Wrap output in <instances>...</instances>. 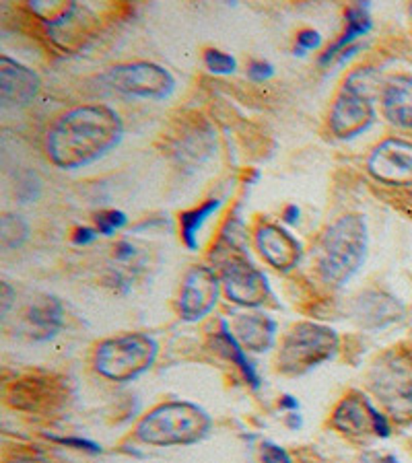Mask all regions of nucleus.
<instances>
[{
    "mask_svg": "<svg viewBox=\"0 0 412 463\" xmlns=\"http://www.w3.org/2000/svg\"><path fill=\"white\" fill-rule=\"evenodd\" d=\"M122 121L106 106H81L54 121L48 130V157L62 169L83 167L118 144Z\"/></svg>",
    "mask_w": 412,
    "mask_h": 463,
    "instance_id": "nucleus-1",
    "label": "nucleus"
},
{
    "mask_svg": "<svg viewBox=\"0 0 412 463\" xmlns=\"http://www.w3.org/2000/svg\"><path fill=\"white\" fill-rule=\"evenodd\" d=\"M367 251V227L359 214L338 219L320 243V274L324 283L343 287L361 268Z\"/></svg>",
    "mask_w": 412,
    "mask_h": 463,
    "instance_id": "nucleus-2",
    "label": "nucleus"
},
{
    "mask_svg": "<svg viewBox=\"0 0 412 463\" xmlns=\"http://www.w3.org/2000/svg\"><path fill=\"white\" fill-rule=\"evenodd\" d=\"M211 426V418L198 405L170 402L157 405L138 426L136 437L147 445H192L200 441Z\"/></svg>",
    "mask_w": 412,
    "mask_h": 463,
    "instance_id": "nucleus-3",
    "label": "nucleus"
},
{
    "mask_svg": "<svg viewBox=\"0 0 412 463\" xmlns=\"http://www.w3.org/2000/svg\"><path fill=\"white\" fill-rule=\"evenodd\" d=\"M369 387L381 400L394 420L412 418V354L390 350L381 354L369 373Z\"/></svg>",
    "mask_w": 412,
    "mask_h": 463,
    "instance_id": "nucleus-4",
    "label": "nucleus"
},
{
    "mask_svg": "<svg viewBox=\"0 0 412 463\" xmlns=\"http://www.w3.org/2000/svg\"><path fill=\"white\" fill-rule=\"evenodd\" d=\"M157 358V342L145 334L106 340L95 352V369L112 381H130L145 373Z\"/></svg>",
    "mask_w": 412,
    "mask_h": 463,
    "instance_id": "nucleus-5",
    "label": "nucleus"
},
{
    "mask_svg": "<svg viewBox=\"0 0 412 463\" xmlns=\"http://www.w3.org/2000/svg\"><path fill=\"white\" fill-rule=\"evenodd\" d=\"M338 348V336L334 330L318 323H299L285 338L279 369L285 373H303L320 362L328 360Z\"/></svg>",
    "mask_w": 412,
    "mask_h": 463,
    "instance_id": "nucleus-6",
    "label": "nucleus"
},
{
    "mask_svg": "<svg viewBox=\"0 0 412 463\" xmlns=\"http://www.w3.org/2000/svg\"><path fill=\"white\" fill-rule=\"evenodd\" d=\"M373 117L375 112L363 85V72H354L332 106L330 128L338 138H354L373 124Z\"/></svg>",
    "mask_w": 412,
    "mask_h": 463,
    "instance_id": "nucleus-7",
    "label": "nucleus"
},
{
    "mask_svg": "<svg viewBox=\"0 0 412 463\" xmlns=\"http://www.w3.org/2000/svg\"><path fill=\"white\" fill-rule=\"evenodd\" d=\"M106 81L126 95L145 99H163L174 91V76L153 62H132L110 68Z\"/></svg>",
    "mask_w": 412,
    "mask_h": 463,
    "instance_id": "nucleus-8",
    "label": "nucleus"
},
{
    "mask_svg": "<svg viewBox=\"0 0 412 463\" xmlns=\"http://www.w3.org/2000/svg\"><path fill=\"white\" fill-rule=\"evenodd\" d=\"M367 169L377 181L390 185L412 183V142L400 138L379 142L367 161Z\"/></svg>",
    "mask_w": 412,
    "mask_h": 463,
    "instance_id": "nucleus-9",
    "label": "nucleus"
},
{
    "mask_svg": "<svg viewBox=\"0 0 412 463\" xmlns=\"http://www.w3.org/2000/svg\"><path fill=\"white\" fill-rule=\"evenodd\" d=\"M221 283L225 287L227 296L245 307L264 303L270 292L266 276L245 258H231L223 266Z\"/></svg>",
    "mask_w": 412,
    "mask_h": 463,
    "instance_id": "nucleus-10",
    "label": "nucleus"
},
{
    "mask_svg": "<svg viewBox=\"0 0 412 463\" xmlns=\"http://www.w3.org/2000/svg\"><path fill=\"white\" fill-rule=\"evenodd\" d=\"M219 298V278L211 268L196 266L188 272L181 294H179V315L186 321H198L211 313Z\"/></svg>",
    "mask_w": 412,
    "mask_h": 463,
    "instance_id": "nucleus-11",
    "label": "nucleus"
},
{
    "mask_svg": "<svg viewBox=\"0 0 412 463\" xmlns=\"http://www.w3.org/2000/svg\"><path fill=\"white\" fill-rule=\"evenodd\" d=\"M332 424L349 437H361L367 435L369 430H373L381 439L390 437L388 418L356 394L345 398L338 404L332 416Z\"/></svg>",
    "mask_w": 412,
    "mask_h": 463,
    "instance_id": "nucleus-12",
    "label": "nucleus"
},
{
    "mask_svg": "<svg viewBox=\"0 0 412 463\" xmlns=\"http://www.w3.org/2000/svg\"><path fill=\"white\" fill-rule=\"evenodd\" d=\"M256 245L262 258L277 270H291L301 258L299 241L277 225H262L256 231Z\"/></svg>",
    "mask_w": 412,
    "mask_h": 463,
    "instance_id": "nucleus-13",
    "label": "nucleus"
},
{
    "mask_svg": "<svg viewBox=\"0 0 412 463\" xmlns=\"http://www.w3.org/2000/svg\"><path fill=\"white\" fill-rule=\"evenodd\" d=\"M40 78L33 70L15 60L0 58V99L4 106H23L35 97Z\"/></svg>",
    "mask_w": 412,
    "mask_h": 463,
    "instance_id": "nucleus-14",
    "label": "nucleus"
},
{
    "mask_svg": "<svg viewBox=\"0 0 412 463\" xmlns=\"http://www.w3.org/2000/svg\"><path fill=\"white\" fill-rule=\"evenodd\" d=\"M381 106L392 124L412 130V76L390 78L381 93Z\"/></svg>",
    "mask_w": 412,
    "mask_h": 463,
    "instance_id": "nucleus-15",
    "label": "nucleus"
},
{
    "mask_svg": "<svg viewBox=\"0 0 412 463\" xmlns=\"http://www.w3.org/2000/svg\"><path fill=\"white\" fill-rule=\"evenodd\" d=\"M233 330H236L233 336L241 342V346L262 352V350H268L272 346L277 326L272 319H268L260 313H245V315H239L233 321Z\"/></svg>",
    "mask_w": 412,
    "mask_h": 463,
    "instance_id": "nucleus-16",
    "label": "nucleus"
},
{
    "mask_svg": "<svg viewBox=\"0 0 412 463\" xmlns=\"http://www.w3.org/2000/svg\"><path fill=\"white\" fill-rule=\"evenodd\" d=\"M359 315L365 326L381 328L402 317V305L381 292H369L359 301Z\"/></svg>",
    "mask_w": 412,
    "mask_h": 463,
    "instance_id": "nucleus-17",
    "label": "nucleus"
},
{
    "mask_svg": "<svg viewBox=\"0 0 412 463\" xmlns=\"http://www.w3.org/2000/svg\"><path fill=\"white\" fill-rule=\"evenodd\" d=\"M27 321L35 340H48L62 328V307L54 296H48L29 309Z\"/></svg>",
    "mask_w": 412,
    "mask_h": 463,
    "instance_id": "nucleus-18",
    "label": "nucleus"
},
{
    "mask_svg": "<svg viewBox=\"0 0 412 463\" xmlns=\"http://www.w3.org/2000/svg\"><path fill=\"white\" fill-rule=\"evenodd\" d=\"M371 29V17L367 10V4H354L347 10V29L343 31V35L320 56V64H328L336 54L345 52V48L349 50V46L353 44L359 35H365Z\"/></svg>",
    "mask_w": 412,
    "mask_h": 463,
    "instance_id": "nucleus-19",
    "label": "nucleus"
},
{
    "mask_svg": "<svg viewBox=\"0 0 412 463\" xmlns=\"http://www.w3.org/2000/svg\"><path fill=\"white\" fill-rule=\"evenodd\" d=\"M215 342H217L219 350H221L233 364H237V367L241 369L245 381H247L254 389H258V387H260V379H258V375H256V369H254V364L249 362L245 350L241 346V342L231 334L227 321H221V332L217 334V340H215Z\"/></svg>",
    "mask_w": 412,
    "mask_h": 463,
    "instance_id": "nucleus-20",
    "label": "nucleus"
},
{
    "mask_svg": "<svg viewBox=\"0 0 412 463\" xmlns=\"http://www.w3.org/2000/svg\"><path fill=\"white\" fill-rule=\"evenodd\" d=\"M219 206H221V200L211 198V200H206L204 204H200V206H196V208L186 210V212L179 214L181 239H183V243H186L190 249H196V245H198V231H200L202 225L208 221V217L217 212Z\"/></svg>",
    "mask_w": 412,
    "mask_h": 463,
    "instance_id": "nucleus-21",
    "label": "nucleus"
},
{
    "mask_svg": "<svg viewBox=\"0 0 412 463\" xmlns=\"http://www.w3.org/2000/svg\"><path fill=\"white\" fill-rule=\"evenodd\" d=\"M27 225L19 219V217H13V214H6L2 217V223H0V239H2V245L4 247H15V245H21V241L27 237Z\"/></svg>",
    "mask_w": 412,
    "mask_h": 463,
    "instance_id": "nucleus-22",
    "label": "nucleus"
},
{
    "mask_svg": "<svg viewBox=\"0 0 412 463\" xmlns=\"http://www.w3.org/2000/svg\"><path fill=\"white\" fill-rule=\"evenodd\" d=\"M204 64L215 74H229L237 68V62L233 56H229L221 50H213V48L204 52Z\"/></svg>",
    "mask_w": 412,
    "mask_h": 463,
    "instance_id": "nucleus-23",
    "label": "nucleus"
},
{
    "mask_svg": "<svg viewBox=\"0 0 412 463\" xmlns=\"http://www.w3.org/2000/svg\"><path fill=\"white\" fill-rule=\"evenodd\" d=\"M126 223L128 219L122 210H106V212L95 214V225L101 235H114L118 229L126 227Z\"/></svg>",
    "mask_w": 412,
    "mask_h": 463,
    "instance_id": "nucleus-24",
    "label": "nucleus"
},
{
    "mask_svg": "<svg viewBox=\"0 0 412 463\" xmlns=\"http://www.w3.org/2000/svg\"><path fill=\"white\" fill-rule=\"evenodd\" d=\"M50 441H56L60 445H66V447H72V449H81V451H87V453H101V447L93 441H87V439H81V437H54V435H48Z\"/></svg>",
    "mask_w": 412,
    "mask_h": 463,
    "instance_id": "nucleus-25",
    "label": "nucleus"
},
{
    "mask_svg": "<svg viewBox=\"0 0 412 463\" xmlns=\"http://www.w3.org/2000/svg\"><path fill=\"white\" fill-rule=\"evenodd\" d=\"M260 457H262V463H293L289 453L274 443H264L262 451H260Z\"/></svg>",
    "mask_w": 412,
    "mask_h": 463,
    "instance_id": "nucleus-26",
    "label": "nucleus"
},
{
    "mask_svg": "<svg viewBox=\"0 0 412 463\" xmlns=\"http://www.w3.org/2000/svg\"><path fill=\"white\" fill-rule=\"evenodd\" d=\"M322 44V37L318 31L313 29H305L297 35V46H295V54H305L307 50H315L320 48Z\"/></svg>",
    "mask_w": 412,
    "mask_h": 463,
    "instance_id": "nucleus-27",
    "label": "nucleus"
},
{
    "mask_svg": "<svg viewBox=\"0 0 412 463\" xmlns=\"http://www.w3.org/2000/svg\"><path fill=\"white\" fill-rule=\"evenodd\" d=\"M247 74H249V78L252 81H266V78H270L272 74H274V68H272V64L270 62H264V60H254L249 66H247Z\"/></svg>",
    "mask_w": 412,
    "mask_h": 463,
    "instance_id": "nucleus-28",
    "label": "nucleus"
},
{
    "mask_svg": "<svg viewBox=\"0 0 412 463\" xmlns=\"http://www.w3.org/2000/svg\"><path fill=\"white\" fill-rule=\"evenodd\" d=\"M97 235H99V231L89 229V227H83V229H76V231H74L72 243H74V245H89V243H93V241L97 239Z\"/></svg>",
    "mask_w": 412,
    "mask_h": 463,
    "instance_id": "nucleus-29",
    "label": "nucleus"
},
{
    "mask_svg": "<svg viewBox=\"0 0 412 463\" xmlns=\"http://www.w3.org/2000/svg\"><path fill=\"white\" fill-rule=\"evenodd\" d=\"M134 245L132 243H128V241H120L118 245H116V260L118 262H126V260H130V258H134Z\"/></svg>",
    "mask_w": 412,
    "mask_h": 463,
    "instance_id": "nucleus-30",
    "label": "nucleus"
},
{
    "mask_svg": "<svg viewBox=\"0 0 412 463\" xmlns=\"http://www.w3.org/2000/svg\"><path fill=\"white\" fill-rule=\"evenodd\" d=\"M363 463H400L394 455H375V453H371V455H365L363 457Z\"/></svg>",
    "mask_w": 412,
    "mask_h": 463,
    "instance_id": "nucleus-31",
    "label": "nucleus"
},
{
    "mask_svg": "<svg viewBox=\"0 0 412 463\" xmlns=\"http://www.w3.org/2000/svg\"><path fill=\"white\" fill-rule=\"evenodd\" d=\"M285 223H297L299 221V208L295 206V204H289L287 208H285Z\"/></svg>",
    "mask_w": 412,
    "mask_h": 463,
    "instance_id": "nucleus-32",
    "label": "nucleus"
},
{
    "mask_svg": "<svg viewBox=\"0 0 412 463\" xmlns=\"http://www.w3.org/2000/svg\"><path fill=\"white\" fill-rule=\"evenodd\" d=\"M281 407H283V410H289V412H297V410H299V402L295 400L293 396H283V398H281Z\"/></svg>",
    "mask_w": 412,
    "mask_h": 463,
    "instance_id": "nucleus-33",
    "label": "nucleus"
},
{
    "mask_svg": "<svg viewBox=\"0 0 412 463\" xmlns=\"http://www.w3.org/2000/svg\"><path fill=\"white\" fill-rule=\"evenodd\" d=\"M287 422H289L291 428H299V426H301V418H299V414H295V412L289 414V420H287Z\"/></svg>",
    "mask_w": 412,
    "mask_h": 463,
    "instance_id": "nucleus-34",
    "label": "nucleus"
},
{
    "mask_svg": "<svg viewBox=\"0 0 412 463\" xmlns=\"http://www.w3.org/2000/svg\"><path fill=\"white\" fill-rule=\"evenodd\" d=\"M15 463H44V462H35V460H23V462H15Z\"/></svg>",
    "mask_w": 412,
    "mask_h": 463,
    "instance_id": "nucleus-35",
    "label": "nucleus"
}]
</instances>
